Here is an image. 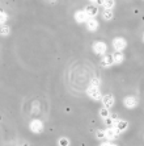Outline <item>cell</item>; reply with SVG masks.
I'll return each instance as SVG.
<instances>
[{
	"label": "cell",
	"mask_w": 144,
	"mask_h": 146,
	"mask_svg": "<svg viewBox=\"0 0 144 146\" xmlns=\"http://www.w3.org/2000/svg\"><path fill=\"white\" fill-rule=\"evenodd\" d=\"M92 50L96 55H105L107 54V45L104 41H94L93 45H92Z\"/></svg>",
	"instance_id": "1"
},
{
	"label": "cell",
	"mask_w": 144,
	"mask_h": 146,
	"mask_svg": "<svg viewBox=\"0 0 144 146\" xmlns=\"http://www.w3.org/2000/svg\"><path fill=\"white\" fill-rule=\"evenodd\" d=\"M111 46H113L114 51H121V53H123V50L127 48V41L123 37H115L111 41Z\"/></svg>",
	"instance_id": "2"
},
{
	"label": "cell",
	"mask_w": 144,
	"mask_h": 146,
	"mask_svg": "<svg viewBox=\"0 0 144 146\" xmlns=\"http://www.w3.org/2000/svg\"><path fill=\"white\" fill-rule=\"evenodd\" d=\"M29 129H30V132L34 133V134H41L45 129V125L39 119H33L29 122Z\"/></svg>",
	"instance_id": "3"
},
{
	"label": "cell",
	"mask_w": 144,
	"mask_h": 146,
	"mask_svg": "<svg viewBox=\"0 0 144 146\" xmlns=\"http://www.w3.org/2000/svg\"><path fill=\"white\" fill-rule=\"evenodd\" d=\"M87 95L94 100V102H101L102 99V94H101V90L100 87H93V86H89L87 88Z\"/></svg>",
	"instance_id": "4"
},
{
	"label": "cell",
	"mask_w": 144,
	"mask_h": 146,
	"mask_svg": "<svg viewBox=\"0 0 144 146\" xmlns=\"http://www.w3.org/2000/svg\"><path fill=\"white\" fill-rule=\"evenodd\" d=\"M101 103H102V107H104V108L111 109L115 106V98H114L111 94H106V95H102Z\"/></svg>",
	"instance_id": "5"
},
{
	"label": "cell",
	"mask_w": 144,
	"mask_h": 146,
	"mask_svg": "<svg viewBox=\"0 0 144 146\" xmlns=\"http://www.w3.org/2000/svg\"><path fill=\"white\" fill-rule=\"evenodd\" d=\"M123 106L127 109H134L139 106V100H137V98H135V96L128 95L123 99Z\"/></svg>",
	"instance_id": "6"
},
{
	"label": "cell",
	"mask_w": 144,
	"mask_h": 146,
	"mask_svg": "<svg viewBox=\"0 0 144 146\" xmlns=\"http://www.w3.org/2000/svg\"><path fill=\"white\" fill-rule=\"evenodd\" d=\"M104 132H105V139L106 141H111L113 142V141H115L119 137V133L114 129L113 126H107L106 129H104Z\"/></svg>",
	"instance_id": "7"
},
{
	"label": "cell",
	"mask_w": 144,
	"mask_h": 146,
	"mask_svg": "<svg viewBox=\"0 0 144 146\" xmlns=\"http://www.w3.org/2000/svg\"><path fill=\"white\" fill-rule=\"evenodd\" d=\"M74 19H75V21H76L77 24H85V23L89 20V17L87 16V13H85V11L84 9L76 11L75 15H74Z\"/></svg>",
	"instance_id": "8"
},
{
	"label": "cell",
	"mask_w": 144,
	"mask_h": 146,
	"mask_svg": "<svg viewBox=\"0 0 144 146\" xmlns=\"http://www.w3.org/2000/svg\"><path fill=\"white\" fill-rule=\"evenodd\" d=\"M128 126H130V124H128L127 120H121V119H119V120L117 121V124H115L113 128L117 130L119 134H122V133H124L126 130L128 129Z\"/></svg>",
	"instance_id": "9"
},
{
	"label": "cell",
	"mask_w": 144,
	"mask_h": 146,
	"mask_svg": "<svg viewBox=\"0 0 144 146\" xmlns=\"http://www.w3.org/2000/svg\"><path fill=\"white\" fill-rule=\"evenodd\" d=\"M84 11H85V13H87V16L89 17V19H96V17H97V15L100 13V11H98V7L96 5V4H91V5H87V7L84 8Z\"/></svg>",
	"instance_id": "10"
},
{
	"label": "cell",
	"mask_w": 144,
	"mask_h": 146,
	"mask_svg": "<svg viewBox=\"0 0 144 146\" xmlns=\"http://www.w3.org/2000/svg\"><path fill=\"white\" fill-rule=\"evenodd\" d=\"M85 25H87V29H88V31L92 32V33L97 32V29L100 28V23H98L96 19H89V20L85 23Z\"/></svg>",
	"instance_id": "11"
},
{
	"label": "cell",
	"mask_w": 144,
	"mask_h": 146,
	"mask_svg": "<svg viewBox=\"0 0 144 146\" xmlns=\"http://www.w3.org/2000/svg\"><path fill=\"white\" fill-rule=\"evenodd\" d=\"M113 65L114 63H113V57H111V54H105L101 57V66L104 68H109Z\"/></svg>",
	"instance_id": "12"
},
{
	"label": "cell",
	"mask_w": 144,
	"mask_h": 146,
	"mask_svg": "<svg viewBox=\"0 0 144 146\" xmlns=\"http://www.w3.org/2000/svg\"><path fill=\"white\" fill-rule=\"evenodd\" d=\"M111 57H113V63L114 65H122L124 62V54L123 53H121V51H114L113 54H111Z\"/></svg>",
	"instance_id": "13"
},
{
	"label": "cell",
	"mask_w": 144,
	"mask_h": 146,
	"mask_svg": "<svg viewBox=\"0 0 144 146\" xmlns=\"http://www.w3.org/2000/svg\"><path fill=\"white\" fill-rule=\"evenodd\" d=\"M118 120H119V117L117 115H110L107 119L104 120V122H105V125H107V126H114L117 124Z\"/></svg>",
	"instance_id": "14"
},
{
	"label": "cell",
	"mask_w": 144,
	"mask_h": 146,
	"mask_svg": "<svg viewBox=\"0 0 144 146\" xmlns=\"http://www.w3.org/2000/svg\"><path fill=\"white\" fill-rule=\"evenodd\" d=\"M102 19L105 21H111L114 19V11L113 9H104L102 11V13H101Z\"/></svg>",
	"instance_id": "15"
},
{
	"label": "cell",
	"mask_w": 144,
	"mask_h": 146,
	"mask_svg": "<svg viewBox=\"0 0 144 146\" xmlns=\"http://www.w3.org/2000/svg\"><path fill=\"white\" fill-rule=\"evenodd\" d=\"M98 115H100V117L102 120H105V119H107L109 116L111 115L110 113V109H107V108H104V107H101L100 108V111H98Z\"/></svg>",
	"instance_id": "16"
},
{
	"label": "cell",
	"mask_w": 144,
	"mask_h": 146,
	"mask_svg": "<svg viewBox=\"0 0 144 146\" xmlns=\"http://www.w3.org/2000/svg\"><path fill=\"white\" fill-rule=\"evenodd\" d=\"M102 7H104V9H114V7H115V0H105Z\"/></svg>",
	"instance_id": "17"
},
{
	"label": "cell",
	"mask_w": 144,
	"mask_h": 146,
	"mask_svg": "<svg viewBox=\"0 0 144 146\" xmlns=\"http://www.w3.org/2000/svg\"><path fill=\"white\" fill-rule=\"evenodd\" d=\"M58 146H71V141L67 137H60L58 139Z\"/></svg>",
	"instance_id": "18"
},
{
	"label": "cell",
	"mask_w": 144,
	"mask_h": 146,
	"mask_svg": "<svg viewBox=\"0 0 144 146\" xmlns=\"http://www.w3.org/2000/svg\"><path fill=\"white\" fill-rule=\"evenodd\" d=\"M9 33H11V28L8 25H1L0 27V36L5 37V36H9Z\"/></svg>",
	"instance_id": "19"
},
{
	"label": "cell",
	"mask_w": 144,
	"mask_h": 146,
	"mask_svg": "<svg viewBox=\"0 0 144 146\" xmlns=\"http://www.w3.org/2000/svg\"><path fill=\"white\" fill-rule=\"evenodd\" d=\"M7 20H8V15L5 13L4 11H0V27H1V25H5Z\"/></svg>",
	"instance_id": "20"
},
{
	"label": "cell",
	"mask_w": 144,
	"mask_h": 146,
	"mask_svg": "<svg viewBox=\"0 0 144 146\" xmlns=\"http://www.w3.org/2000/svg\"><path fill=\"white\" fill-rule=\"evenodd\" d=\"M89 86H93V87H100V86H101L100 78H92L91 79V84H89Z\"/></svg>",
	"instance_id": "21"
},
{
	"label": "cell",
	"mask_w": 144,
	"mask_h": 146,
	"mask_svg": "<svg viewBox=\"0 0 144 146\" xmlns=\"http://www.w3.org/2000/svg\"><path fill=\"white\" fill-rule=\"evenodd\" d=\"M96 138L97 139H105V132L104 130H97V132H96Z\"/></svg>",
	"instance_id": "22"
},
{
	"label": "cell",
	"mask_w": 144,
	"mask_h": 146,
	"mask_svg": "<svg viewBox=\"0 0 144 146\" xmlns=\"http://www.w3.org/2000/svg\"><path fill=\"white\" fill-rule=\"evenodd\" d=\"M100 146H118L117 143H114L111 142V141H105V142H101Z\"/></svg>",
	"instance_id": "23"
},
{
	"label": "cell",
	"mask_w": 144,
	"mask_h": 146,
	"mask_svg": "<svg viewBox=\"0 0 144 146\" xmlns=\"http://www.w3.org/2000/svg\"><path fill=\"white\" fill-rule=\"evenodd\" d=\"M104 1L105 0H96V1H94V4H96V5H104Z\"/></svg>",
	"instance_id": "24"
},
{
	"label": "cell",
	"mask_w": 144,
	"mask_h": 146,
	"mask_svg": "<svg viewBox=\"0 0 144 146\" xmlns=\"http://www.w3.org/2000/svg\"><path fill=\"white\" fill-rule=\"evenodd\" d=\"M143 42H144V33H143Z\"/></svg>",
	"instance_id": "25"
},
{
	"label": "cell",
	"mask_w": 144,
	"mask_h": 146,
	"mask_svg": "<svg viewBox=\"0 0 144 146\" xmlns=\"http://www.w3.org/2000/svg\"><path fill=\"white\" fill-rule=\"evenodd\" d=\"M91 1H93V3H94V1H96V0H91Z\"/></svg>",
	"instance_id": "26"
}]
</instances>
